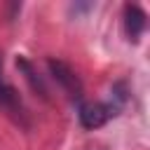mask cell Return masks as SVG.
<instances>
[{
  "instance_id": "cell-1",
  "label": "cell",
  "mask_w": 150,
  "mask_h": 150,
  "mask_svg": "<svg viewBox=\"0 0 150 150\" xmlns=\"http://www.w3.org/2000/svg\"><path fill=\"white\" fill-rule=\"evenodd\" d=\"M127 101H129V87H127L124 80H117V82L110 87V91H108V96H105L103 101L77 105V110H80V112H77L80 124H82L84 129H98V127H103L105 122H110L112 117H117V115L122 112V108L127 105Z\"/></svg>"
},
{
  "instance_id": "cell-2",
  "label": "cell",
  "mask_w": 150,
  "mask_h": 150,
  "mask_svg": "<svg viewBox=\"0 0 150 150\" xmlns=\"http://www.w3.org/2000/svg\"><path fill=\"white\" fill-rule=\"evenodd\" d=\"M47 68H49L52 77L56 80V84L66 91V96L73 103L82 105L84 103V87H82V80L77 77V73L61 59H47Z\"/></svg>"
},
{
  "instance_id": "cell-3",
  "label": "cell",
  "mask_w": 150,
  "mask_h": 150,
  "mask_svg": "<svg viewBox=\"0 0 150 150\" xmlns=\"http://www.w3.org/2000/svg\"><path fill=\"white\" fill-rule=\"evenodd\" d=\"M0 110L5 115H9L19 127H28L30 120H28V110L21 101V96L16 94V89L5 80V73H2V59H0Z\"/></svg>"
},
{
  "instance_id": "cell-4",
  "label": "cell",
  "mask_w": 150,
  "mask_h": 150,
  "mask_svg": "<svg viewBox=\"0 0 150 150\" xmlns=\"http://www.w3.org/2000/svg\"><path fill=\"white\" fill-rule=\"evenodd\" d=\"M145 26H148L145 12H143L138 5L127 2V5H124V30H127V38H129L131 42H136V40L143 35Z\"/></svg>"
},
{
  "instance_id": "cell-5",
  "label": "cell",
  "mask_w": 150,
  "mask_h": 150,
  "mask_svg": "<svg viewBox=\"0 0 150 150\" xmlns=\"http://www.w3.org/2000/svg\"><path fill=\"white\" fill-rule=\"evenodd\" d=\"M16 68H19V73L23 75V80L28 82V87L42 98V101H49V89H47V84H45V80H42V75L38 73V68L26 59V56H19L16 59Z\"/></svg>"
},
{
  "instance_id": "cell-6",
  "label": "cell",
  "mask_w": 150,
  "mask_h": 150,
  "mask_svg": "<svg viewBox=\"0 0 150 150\" xmlns=\"http://www.w3.org/2000/svg\"><path fill=\"white\" fill-rule=\"evenodd\" d=\"M91 150H101V148H91Z\"/></svg>"
}]
</instances>
